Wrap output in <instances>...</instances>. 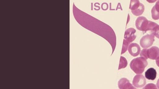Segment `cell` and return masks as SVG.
<instances>
[{
	"label": "cell",
	"instance_id": "1",
	"mask_svg": "<svg viewBox=\"0 0 159 89\" xmlns=\"http://www.w3.org/2000/svg\"><path fill=\"white\" fill-rule=\"evenodd\" d=\"M148 64L146 59L141 57L133 59L129 66L130 68L135 73L139 74L143 72Z\"/></svg>",
	"mask_w": 159,
	"mask_h": 89
},
{
	"label": "cell",
	"instance_id": "2",
	"mask_svg": "<svg viewBox=\"0 0 159 89\" xmlns=\"http://www.w3.org/2000/svg\"><path fill=\"white\" fill-rule=\"evenodd\" d=\"M157 24L153 22L148 20L143 16L138 17L135 21L136 28L139 30L144 32L151 31Z\"/></svg>",
	"mask_w": 159,
	"mask_h": 89
},
{
	"label": "cell",
	"instance_id": "3",
	"mask_svg": "<svg viewBox=\"0 0 159 89\" xmlns=\"http://www.w3.org/2000/svg\"><path fill=\"white\" fill-rule=\"evenodd\" d=\"M140 55L146 59L149 58L156 60L159 57V49L157 47L153 46L149 49H143Z\"/></svg>",
	"mask_w": 159,
	"mask_h": 89
},
{
	"label": "cell",
	"instance_id": "4",
	"mask_svg": "<svg viewBox=\"0 0 159 89\" xmlns=\"http://www.w3.org/2000/svg\"><path fill=\"white\" fill-rule=\"evenodd\" d=\"M129 9L135 15L138 16L141 15L144 10V6L139 0H131Z\"/></svg>",
	"mask_w": 159,
	"mask_h": 89
},
{
	"label": "cell",
	"instance_id": "5",
	"mask_svg": "<svg viewBox=\"0 0 159 89\" xmlns=\"http://www.w3.org/2000/svg\"><path fill=\"white\" fill-rule=\"evenodd\" d=\"M154 41V36L147 34L143 36L140 41V44L143 48H147L152 46Z\"/></svg>",
	"mask_w": 159,
	"mask_h": 89
},
{
	"label": "cell",
	"instance_id": "6",
	"mask_svg": "<svg viewBox=\"0 0 159 89\" xmlns=\"http://www.w3.org/2000/svg\"><path fill=\"white\" fill-rule=\"evenodd\" d=\"M132 83L135 87L140 88L143 87L145 85L146 80L143 75L137 74L133 78Z\"/></svg>",
	"mask_w": 159,
	"mask_h": 89
},
{
	"label": "cell",
	"instance_id": "7",
	"mask_svg": "<svg viewBox=\"0 0 159 89\" xmlns=\"http://www.w3.org/2000/svg\"><path fill=\"white\" fill-rule=\"evenodd\" d=\"M136 30L130 28L127 29L124 35V39L129 44L133 41L136 38V36L135 33Z\"/></svg>",
	"mask_w": 159,
	"mask_h": 89
},
{
	"label": "cell",
	"instance_id": "8",
	"mask_svg": "<svg viewBox=\"0 0 159 89\" xmlns=\"http://www.w3.org/2000/svg\"><path fill=\"white\" fill-rule=\"evenodd\" d=\"M118 87L120 89H136L127 78H123L118 82Z\"/></svg>",
	"mask_w": 159,
	"mask_h": 89
},
{
	"label": "cell",
	"instance_id": "9",
	"mask_svg": "<svg viewBox=\"0 0 159 89\" xmlns=\"http://www.w3.org/2000/svg\"><path fill=\"white\" fill-rule=\"evenodd\" d=\"M128 50L129 53L133 57H136L139 54L141 49L136 43H132L128 46Z\"/></svg>",
	"mask_w": 159,
	"mask_h": 89
},
{
	"label": "cell",
	"instance_id": "10",
	"mask_svg": "<svg viewBox=\"0 0 159 89\" xmlns=\"http://www.w3.org/2000/svg\"><path fill=\"white\" fill-rule=\"evenodd\" d=\"M157 74L156 70L153 68H150L146 71L145 76L148 80H153L155 79Z\"/></svg>",
	"mask_w": 159,
	"mask_h": 89
},
{
	"label": "cell",
	"instance_id": "11",
	"mask_svg": "<svg viewBox=\"0 0 159 89\" xmlns=\"http://www.w3.org/2000/svg\"><path fill=\"white\" fill-rule=\"evenodd\" d=\"M127 61L126 59L123 56H120L118 70L125 68L127 65Z\"/></svg>",
	"mask_w": 159,
	"mask_h": 89
},
{
	"label": "cell",
	"instance_id": "12",
	"mask_svg": "<svg viewBox=\"0 0 159 89\" xmlns=\"http://www.w3.org/2000/svg\"><path fill=\"white\" fill-rule=\"evenodd\" d=\"M151 34L159 39V25L157 24L151 31Z\"/></svg>",
	"mask_w": 159,
	"mask_h": 89
},
{
	"label": "cell",
	"instance_id": "13",
	"mask_svg": "<svg viewBox=\"0 0 159 89\" xmlns=\"http://www.w3.org/2000/svg\"><path fill=\"white\" fill-rule=\"evenodd\" d=\"M151 14L152 18L154 20H158L159 19V13L155 10L154 6L151 10Z\"/></svg>",
	"mask_w": 159,
	"mask_h": 89
},
{
	"label": "cell",
	"instance_id": "14",
	"mask_svg": "<svg viewBox=\"0 0 159 89\" xmlns=\"http://www.w3.org/2000/svg\"><path fill=\"white\" fill-rule=\"evenodd\" d=\"M129 44L124 39L121 54L124 53L126 51Z\"/></svg>",
	"mask_w": 159,
	"mask_h": 89
},
{
	"label": "cell",
	"instance_id": "15",
	"mask_svg": "<svg viewBox=\"0 0 159 89\" xmlns=\"http://www.w3.org/2000/svg\"><path fill=\"white\" fill-rule=\"evenodd\" d=\"M143 89H158L156 86L153 83L147 84Z\"/></svg>",
	"mask_w": 159,
	"mask_h": 89
},
{
	"label": "cell",
	"instance_id": "16",
	"mask_svg": "<svg viewBox=\"0 0 159 89\" xmlns=\"http://www.w3.org/2000/svg\"><path fill=\"white\" fill-rule=\"evenodd\" d=\"M156 11L159 13V0L156 2L155 5L153 6Z\"/></svg>",
	"mask_w": 159,
	"mask_h": 89
},
{
	"label": "cell",
	"instance_id": "17",
	"mask_svg": "<svg viewBox=\"0 0 159 89\" xmlns=\"http://www.w3.org/2000/svg\"><path fill=\"white\" fill-rule=\"evenodd\" d=\"M156 62L157 66L159 67V57L156 60Z\"/></svg>",
	"mask_w": 159,
	"mask_h": 89
},
{
	"label": "cell",
	"instance_id": "18",
	"mask_svg": "<svg viewBox=\"0 0 159 89\" xmlns=\"http://www.w3.org/2000/svg\"><path fill=\"white\" fill-rule=\"evenodd\" d=\"M157 86L158 89H159V78L157 80Z\"/></svg>",
	"mask_w": 159,
	"mask_h": 89
},
{
	"label": "cell",
	"instance_id": "19",
	"mask_svg": "<svg viewBox=\"0 0 159 89\" xmlns=\"http://www.w3.org/2000/svg\"></svg>",
	"mask_w": 159,
	"mask_h": 89
}]
</instances>
